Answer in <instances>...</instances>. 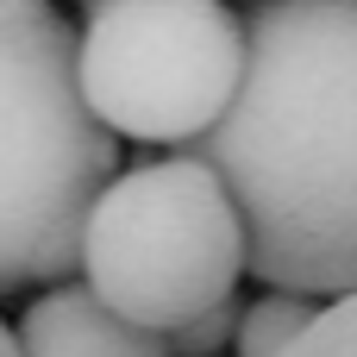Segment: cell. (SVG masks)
<instances>
[{
    "instance_id": "6da1fadb",
    "label": "cell",
    "mask_w": 357,
    "mask_h": 357,
    "mask_svg": "<svg viewBox=\"0 0 357 357\" xmlns=\"http://www.w3.org/2000/svg\"><path fill=\"white\" fill-rule=\"evenodd\" d=\"M195 157L226 182L264 289L357 295V0H257L245 82Z\"/></svg>"
},
{
    "instance_id": "7a4b0ae2",
    "label": "cell",
    "mask_w": 357,
    "mask_h": 357,
    "mask_svg": "<svg viewBox=\"0 0 357 357\" xmlns=\"http://www.w3.org/2000/svg\"><path fill=\"white\" fill-rule=\"evenodd\" d=\"M119 176V138L75 75L56 0H0V295L82 270V226Z\"/></svg>"
},
{
    "instance_id": "3957f363",
    "label": "cell",
    "mask_w": 357,
    "mask_h": 357,
    "mask_svg": "<svg viewBox=\"0 0 357 357\" xmlns=\"http://www.w3.org/2000/svg\"><path fill=\"white\" fill-rule=\"evenodd\" d=\"M82 276L119 320L169 339L238 295L245 220L195 151L119 169L82 226Z\"/></svg>"
},
{
    "instance_id": "277c9868",
    "label": "cell",
    "mask_w": 357,
    "mask_h": 357,
    "mask_svg": "<svg viewBox=\"0 0 357 357\" xmlns=\"http://www.w3.org/2000/svg\"><path fill=\"white\" fill-rule=\"evenodd\" d=\"M75 75L113 138L195 144L245 82V19L226 0H113L82 25Z\"/></svg>"
},
{
    "instance_id": "5b68a950",
    "label": "cell",
    "mask_w": 357,
    "mask_h": 357,
    "mask_svg": "<svg viewBox=\"0 0 357 357\" xmlns=\"http://www.w3.org/2000/svg\"><path fill=\"white\" fill-rule=\"evenodd\" d=\"M19 357H169V345L119 320L88 282H50L19 314Z\"/></svg>"
},
{
    "instance_id": "8992f818",
    "label": "cell",
    "mask_w": 357,
    "mask_h": 357,
    "mask_svg": "<svg viewBox=\"0 0 357 357\" xmlns=\"http://www.w3.org/2000/svg\"><path fill=\"white\" fill-rule=\"evenodd\" d=\"M314 301L307 295H282V289H264L245 314H238V357H282L307 326H314Z\"/></svg>"
},
{
    "instance_id": "52a82bcc",
    "label": "cell",
    "mask_w": 357,
    "mask_h": 357,
    "mask_svg": "<svg viewBox=\"0 0 357 357\" xmlns=\"http://www.w3.org/2000/svg\"><path fill=\"white\" fill-rule=\"evenodd\" d=\"M282 357H357V295H339L314 314V326Z\"/></svg>"
},
{
    "instance_id": "ba28073f",
    "label": "cell",
    "mask_w": 357,
    "mask_h": 357,
    "mask_svg": "<svg viewBox=\"0 0 357 357\" xmlns=\"http://www.w3.org/2000/svg\"><path fill=\"white\" fill-rule=\"evenodd\" d=\"M238 295L232 301H220V307H207V314H195L188 326H176L163 345H169V357H220L232 339H238Z\"/></svg>"
},
{
    "instance_id": "9c48e42d",
    "label": "cell",
    "mask_w": 357,
    "mask_h": 357,
    "mask_svg": "<svg viewBox=\"0 0 357 357\" xmlns=\"http://www.w3.org/2000/svg\"><path fill=\"white\" fill-rule=\"evenodd\" d=\"M0 357H19V339H13V326L0 320Z\"/></svg>"
},
{
    "instance_id": "30bf717a",
    "label": "cell",
    "mask_w": 357,
    "mask_h": 357,
    "mask_svg": "<svg viewBox=\"0 0 357 357\" xmlns=\"http://www.w3.org/2000/svg\"><path fill=\"white\" fill-rule=\"evenodd\" d=\"M107 6H113V0H82V13H88V19H94V13H107Z\"/></svg>"
}]
</instances>
